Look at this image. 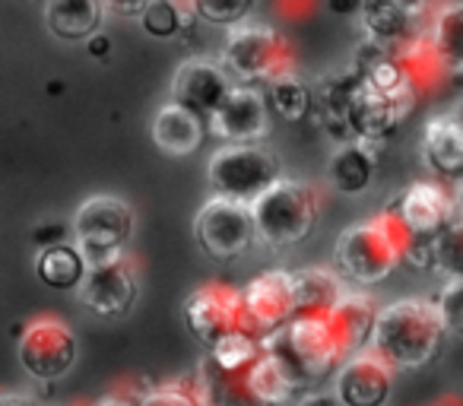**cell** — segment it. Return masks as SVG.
Segmentation results:
<instances>
[{
    "label": "cell",
    "instance_id": "cell-37",
    "mask_svg": "<svg viewBox=\"0 0 463 406\" xmlns=\"http://www.w3.org/2000/svg\"><path fill=\"white\" fill-rule=\"evenodd\" d=\"M298 406H343L336 393H308Z\"/></svg>",
    "mask_w": 463,
    "mask_h": 406
},
{
    "label": "cell",
    "instance_id": "cell-21",
    "mask_svg": "<svg viewBox=\"0 0 463 406\" xmlns=\"http://www.w3.org/2000/svg\"><path fill=\"white\" fill-rule=\"evenodd\" d=\"M105 4L102 0H48L45 23L58 39L83 42L102 26Z\"/></svg>",
    "mask_w": 463,
    "mask_h": 406
},
{
    "label": "cell",
    "instance_id": "cell-9",
    "mask_svg": "<svg viewBox=\"0 0 463 406\" xmlns=\"http://www.w3.org/2000/svg\"><path fill=\"white\" fill-rule=\"evenodd\" d=\"M292 315H296V298H292V273L286 270L260 273L239 292V327L254 336L273 334Z\"/></svg>",
    "mask_w": 463,
    "mask_h": 406
},
{
    "label": "cell",
    "instance_id": "cell-33",
    "mask_svg": "<svg viewBox=\"0 0 463 406\" xmlns=\"http://www.w3.org/2000/svg\"><path fill=\"white\" fill-rule=\"evenodd\" d=\"M435 308L441 315L444 330L463 336V279H448V286L438 292Z\"/></svg>",
    "mask_w": 463,
    "mask_h": 406
},
{
    "label": "cell",
    "instance_id": "cell-34",
    "mask_svg": "<svg viewBox=\"0 0 463 406\" xmlns=\"http://www.w3.org/2000/svg\"><path fill=\"white\" fill-rule=\"evenodd\" d=\"M140 406H203V400L194 397L187 387H159L137 400Z\"/></svg>",
    "mask_w": 463,
    "mask_h": 406
},
{
    "label": "cell",
    "instance_id": "cell-1",
    "mask_svg": "<svg viewBox=\"0 0 463 406\" xmlns=\"http://www.w3.org/2000/svg\"><path fill=\"white\" fill-rule=\"evenodd\" d=\"M444 324L435 302L425 298H397L378 308L372 324V353L391 368H422L441 353Z\"/></svg>",
    "mask_w": 463,
    "mask_h": 406
},
{
    "label": "cell",
    "instance_id": "cell-19",
    "mask_svg": "<svg viewBox=\"0 0 463 406\" xmlns=\"http://www.w3.org/2000/svg\"><path fill=\"white\" fill-rule=\"evenodd\" d=\"M203 118H197L194 111L181 109L178 102H168L153 118V140L162 153L187 156L203 140Z\"/></svg>",
    "mask_w": 463,
    "mask_h": 406
},
{
    "label": "cell",
    "instance_id": "cell-17",
    "mask_svg": "<svg viewBox=\"0 0 463 406\" xmlns=\"http://www.w3.org/2000/svg\"><path fill=\"white\" fill-rule=\"evenodd\" d=\"M393 391V368L378 353H359L336 372V397L343 406H384Z\"/></svg>",
    "mask_w": 463,
    "mask_h": 406
},
{
    "label": "cell",
    "instance_id": "cell-18",
    "mask_svg": "<svg viewBox=\"0 0 463 406\" xmlns=\"http://www.w3.org/2000/svg\"><path fill=\"white\" fill-rule=\"evenodd\" d=\"M425 165L444 181H463V105L435 115L422 134Z\"/></svg>",
    "mask_w": 463,
    "mask_h": 406
},
{
    "label": "cell",
    "instance_id": "cell-32",
    "mask_svg": "<svg viewBox=\"0 0 463 406\" xmlns=\"http://www.w3.org/2000/svg\"><path fill=\"white\" fill-rule=\"evenodd\" d=\"M143 29H146L153 39H172L181 29V10L175 0H149L140 14Z\"/></svg>",
    "mask_w": 463,
    "mask_h": 406
},
{
    "label": "cell",
    "instance_id": "cell-30",
    "mask_svg": "<svg viewBox=\"0 0 463 406\" xmlns=\"http://www.w3.org/2000/svg\"><path fill=\"white\" fill-rule=\"evenodd\" d=\"M431 270L444 279H463V216H454L431 239Z\"/></svg>",
    "mask_w": 463,
    "mask_h": 406
},
{
    "label": "cell",
    "instance_id": "cell-5",
    "mask_svg": "<svg viewBox=\"0 0 463 406\" xmlns=\"http://www.w3.org/2000/svg\"><path fill=\"white\" fill-rule=\"evenodd\" d=\"M279 178V162L260 143H225L210 156L206 181L219 197L254 203Z\"/></svg>",
    "mask_w": 463,
    "mask_h": 406
},
{
    "label": "cell",
    "instance_id": "cell-24",
    "mask_svg": "<svg viewBox=\"0 0 463 406\" xmlns=\"http://www.w3.org/2000/svg\"><path fill=\"white\" fill-rule=\"evenodd\" d=\"M340 277L321 267L292 273V298H296V315H317L330 311L340 302Z\"/></svg>",
    "mask_w": 463,
    "mask_h": 406
},
{
    "label": "cell",
    "instance_id": "cell-14",
    "mask_svg": "<svg viewBox=\"0 0 463 406\" xmlns=\"http://www.w3.org/2000/svg\"><path fill=\"white\" fill-rule=\"evenodd\" d=\"M206 124L225 143H258L270 127L267 96L251 83H235Z\"/></svg>",
    "mask_w": 463,
    "mask_h": 406
},
{
    "label": "cell",
    "instance_id": "cell-3",
    "mask_svg": "<svg viewBox=\"0 0 463 406\" xmlns=\"http://www.w3.org/2000/svg\"><path fill=\"white\" fill-rule=\"evenodd\" d=\"M258 239L270 248H296L311 239L321 220L317 191L296 178L279 175L264 194L251 203Z\"/></svg>",
    "mask_w": 463,
    "mask_h": 406
},
{
    "label": "cell",
    "instance_id": "cell-8",
    "mask_svg": "<svg viewBox=\"0 0 463 406\" xmlns=\"http://www.w3.org/2000/svg\"><path fill=\"white\" fill-rule=\"evenodd\" d=\"M194 239H197L200 251L216 260L241 258L258 239L251 203L216 194L200 207L197 220H194Z\"/></svg>",
    "mask_w": 463,
    "mask_h": 406
},
{
    "label": "cell",
    "instance_id": "cell-26",
    "mask_svg": "<svg viewBox=\"0 0 463 406\" xmlns=\"http://www.w3.org/2000/svg\"><path fill=\"white\" fill-rule=\"evenodd\" d=\"M374 315H378V308H374L372 298H365V296H340V302L330 308V317H334L336 330H340L349 353L372 336Z\"/></svg>",
    "mask_w": 463,
    "mask_h": 406
},
{
    "label": "cell",
    "instance_id": "cell-6",
    "mask_svg": "<svg viewBox=\"0 0 463 406\" xmlns=\"http://www.w3.org/2000/svg\"><path fill=\"white\" fill-rule=\"evenodd\" d=\"M225 71L239 83H270L273 77L286 73L292 54L289 42L270 23H235L222 48Z\"/></svg>",
    "mask_w": 463,
    "mask_h": 406
},
{
    "label": "cell",
    "instance_id": "cell-38",
    "mask_svg": "<svg viewBox=\"0 0 463 406\" xmlns=\"http://www.w3.org/2000/svg\"><path fill=\"white\" fill-rule=\"evenodd\" d=\"M0 406H39V400L26 397V393H0Z\"/></svg>",
    "mask_w": 463,
    "mask_h": 406
},
{
    "label": "cell",
    "instance_id": "cell-16",
    "mask_svg": "<svg viewBox=\"0 0 463 406\" xmlns=\"http://www.w3.org/2000/svg\"><path fill=\"white\" fill-rule=\"evenodd\" d=\"M181 315L194 340L210 349L229 330L239 327V292H229L225 286H203L184 298Z\"/></svg>",
    "mask_w": 463,
    "mask_h": 406
},
{
    "label": "cell",
    "instance_id": "cell-41",
    "mask_svg": "<svg viewBox=\"0 0 463 406\" xmlns=\"http://www.w3.org/2000/svg\"><path fill=\"white\" fill-rule=\"evenodd\" d=\"M457 216H463V181H460V191H457Z\"/></svg>",
    "mask_w": 463,
    "mask_h": 406
},
{
    "label": "cell",
    "instance_id": "cell-7",
    "mask_svg": "<svg viewBox=\"0 0 463 406\" xmlns=\"http://www.w3.org/2000/svg\"><path fill=\"white\" fill-rule=\"evenodd\" d=\"M73 235L86 264H105L124 254L134 235V210L121 197L99 194L90 197L73 216Z\"/></svg>",
    "mask_w": 463,
    "mask_h": 406
},
{
    "label": "cell",
    "instance_id": "cell-28",
    "mask_svg": "<svg viewBox=\"0 0 463 406\" xmlns=\"http://www.w3.org/2000/svg\"><path fill=\"white\" fill-rule=\"evenodd\" d=\"M431 45L444 64L463 71V4H448L438 10L431 26Z\"/></svg>",
    "mask_w": 463,
    "mask_h": 406
},
{
    "label": "cell",
    "instance_id": "cell-13",
    "mask_svg": "<svg viewBox=\"0 0 463 406\" xmlns=\"http://www.w3.org/2000/svg\"><path fill=\"white\" fill-rule=\"evenodd\" d=\"M391 213L410 239H435L457 216V200L438 181H416L393 200Z\"/></svg>",
    "mask_w": 463,
    "mask_h": 406
},
{
    "label": "cell",
    "instance_id": "cell-23",
    "mask_svg": "<svg viewBox=\"0 0 463 406\" xmlns=\"http://www.w3.org/2000/svg\"><path fill=\"white\" fill-rule=\"evenodd\" d=\"M86 258L80 254L77 245H64V241H54V245H45L35 260V273L45 286L58 292H71L83 283L86 277Z\"/></svg>",
    "mask_w": 463,
    "mask_h": 406
},
{
    "label": "cell",
    "instance_id": "cell-12",
    "mask_svg": "<svg viewBox=\"0 0 463 406\" xmlns=\"http://www.w3.org/2000/svg\"><path fill=\"white\" fill-rule=\"evenodd\" d=\"M406 109H410V92L406 96L381 92L355 73V86L346 102V127L355 140H365V143L384 140L387 134H393L400 127Z\"/></svg>",
    "mask_w": 463,
    "mask_h": 406
},
{
    "label": "cell",
    "instance_id": "cell-2",
    "mask_svg": "<svg viewBox=\"0 0 463 406\" xmlns=\"http://www.w3.org/2000/svg\"><path fill=\"white\" fill-rule=\"evenodd\" d=\"M264 349L286 368V374L296 381V387L330 378L336 362L349 353L330 311L292 315L283 327L264 336Z\"/></svg>",
    "mask_w": 463,
    "mask_h": 406
},
{
    "label": "cell",
    "instance_id": "cell-31",
    "mask_svg": "<svg viewBox=\"0 0 463 406\" xmlns=\"http://www.w3.org/2000/svg\"><path fill=\"white\" fill-rule=\"evenodd\" d=\"M254 0H191V10L203 23L213 26H235V23L248 20Z\"/></svg>",
    "mask_w": 463,
    "mask_h": 406
},
{
    "label": "cell",
    "instance_id": "cell-25",
    "mask_svg": "<svg viewBox=\"0 0 463 406\" xmlns=\"http://www.w3.org/2000/svg\"><path fill=\"white\" fill-rule=\"evenodd\" d=\"M245 381H248V391L258 397L260 406H283L286 400L298 391L296 381L286 374V368L279 365V362L273 359L267 349H260L258 359L248 365Z\"/></svg>",
    "mask_w": 463,
    "mask_h": 406
},
{
    "label": "cell",
    "instance_id": "cell-35",
    "mask_svg": "<svg viewBox=\"0 0 463 406\" xmlns=\"http://www.w3.org/2000/svg\"><path fill=\"white\" fill-rule=\"evenodd\" d=\"M102 4L109 10H115V14H121V16H140L149 0H102Z\"/></svg>",
    "mask_w": 463,
    "mask_h": 406
},
{
    "label": "cell",
    "instance_id": "cell-40",
    "mask_svg": "<svg viewBox=\"0 0 463 406\" xmlns=\"http://www.w3.org/2000/svg\"><path fill=\"white\" fill-rule=\"evenodd\" d=\"M90 39H92V54L102 58V52H109V39H102V35H90Z\"/></svg>",
    "mask_w": 463,
    "mask_h": 406
},
{
    "label": "cell",
    "instance_id": "cell-4",
    "mask_svg": "<svg viewBox=\"0 0 463 406\" xmlns=\"http://www.w3.org/2000/svg\"><path fill=\"white\" fill-rule=\"evenodd\" d=\"M406 241H410L406 229L387 210L384 220L349 226L336 239V264H340L343 277H349L353 283L374 286L400 264Z\"/></svg>",
    "mask_w": 463,
    "mask_h": 406
},
{
    "label": "cell",
    "instance_id": "cell-27",
    "mask_svg": "<svg viewBox=\"0 0 463 406\" xmlns=\"http://www.w3.org/2000/svg\"><path fill=\"white\" fill-rule=\"evenodd\" d=\"M260 349H264V336H254V334H248V330L235 327L219 343H213L206 359L216 368H222V372H245L260 355Z\"/></svg>",
    "mask_w": 463,
    "mask_h": 406
},
{
    "label": "cell",
    "instance_id": "cell-15",
    "mask_svg": "<svg viewBox=\"0 0 463 406\" xmlns=\"http://www.w3.org/2000/svg\"><path fill=\"white\" fill-rule=\"evenodd\" d=\"M232 73L225 67L213 64V61H184V64L175 71L172 80V102H178L181 109L194 111L197 118L210 121L213 111L219 109L225 96L232 90Z\"/></svg>",
    "mask_w": 463,
    "mask_h": 406
},
{
    "label": "cell",
    "instance_id": "cell-11",
    "mask_svg": "<svg viewBox=\"0 0 463 406\" xmlns=\"http://www.w3.org/2000/svg\"><path fill=\"white\" fill-rule=\"evenodd\" d=\"M77 296L92 315L99 317H121L137 305L140 296V283H137V270L128 260V254L105 264L86 267L83 283L77 286Z\"/></svg>",
    "mask_w": 463,
    "mask_h": 406
},
{
    "label": "cell",
    "instance_id": "cell-10",
    "mask_svg": "<svg viewBox=\"0 0 463 406\" xmlns=\"http://www.w3.org/2000/svg\"><path fill=\"white\" fill-rule=\"evenodd\" d=\"M20 365L39 381H58L77 365V340L54 317H39L20 340Z\"/></svg>",
    "mask_w": 463,
    "mask_h": 406
},
{
    "label": "cell",
    "instance_id": "cell-39",
    "mask_svg": "<svg viewBox=\"0 0 463 406\" xmlns=\"http://www.w3.org/2000/svg\"><path fill=\"white\" fill-rule=\"evenodd\" d=\"M96 406H140V403H137V400H128V397H118V393H115V397L99 400Z\"/></svg>",
    "mask_w": 463,
    "mask_h": 406
},
{
    "label": "cell",
    "instance_id": "cell-20",
    "mask_svg": "<svg viewBox=\"0 0 463 406\" xmlns=\"http://www.w3.org/2000/svg\"><path fill=\"white\" fill-rule=\"evenodd\" d=\"M359 20L365 23L368 35L381 45L400 42L412 35L419 20V0H365Z\"/></svg>",
    "mask_w": 463,
    "mask_h": 406
},
{
    "label": "cell",
    "instance_id": "cell-29",
    "mask_svg": "<svg viewBox=\"0 0 463 406\" xmlns=\"http://www.w3.org/2000/svg\"><path fill=\"white\" fill-rule=\"evenodd\" d=\"M264 96H267V105H273V111H277L283 121H302V118L311 111L308 86H305L298 77H292L289 71L273 77L270 83H267Z\"/></svg>",
    "mask_w": 463,
    "mask_h": 406
},
{
    "label": "cell",
    "instance_id": "cell-22",
    "mask_svg": "<svg viewBox=\"0 0 463 406\" xmlns=\"http://www.w3.org/2000/svg\"><path fill=\"white\" fill-rule=\"evenodd\" d=\"M374 153L365 140H353L343 149H336L330 159L327 178L340 194H362L372 187L374 181Z\"/></svg>",
    "mask_w": 463,
    "mask_h": 406
},
{
    "label": "cell",
    "instance_id": "cell-36",
    "mask_svg": "<svg viewBox=\"0 0 463 406\" xmlns=\"http://www.w3.org/2000/svg\"><path fill=\"white\" fill-rule=\"evenodd\" d=\"M362 4H365V0H327V7L334 10L336 16H359Z\"/></svg>",
    "mask_w": 463,
    "mask_h": 406
}]
</instances>
